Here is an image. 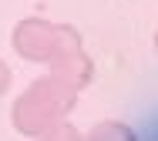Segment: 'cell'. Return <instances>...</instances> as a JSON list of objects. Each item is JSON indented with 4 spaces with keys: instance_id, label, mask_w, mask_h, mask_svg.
<instances>
[{
    "instance_id": "cell-6",
    "label": "cell",
    "mask_w": 158,
    "mask_h": 141,
    "mask_svg": "<svg viewBox=\"0 0 158 141\" xmlns=\"http://www.w3.org/2000/svg\"><path fill=\"white\" fill-rule=\"evenodd\" d=\"M155 54H158V34H155Z\"/></svg>"
},
{
    "instance_id": "cell-3",
    "label": "cell",
    "mask_w": 158,
    "mask_h": 141,
    "mask_svg": "<svg viewBox=\"0 0 158 141\" xmlns=\"http://www.w3.org/2000/svg\"><path fill=\"white\" fill-rule=\"evenodd\" d=\"M47 67H51V74H54L57 81H64V84H67V87H74V91L88 87V84H91V77H94V64H91V57H88L81 47L57 54Z\"/></svg>"
},
{
    "instance_id": "cell-2",
    "label": "cell",
    "mask_w": 158,
    "mask_h": 141,
    "mask_svg": "<svg viewBox=\"0 0 158 141\" xmlns=\"http://www.w3.org/2000/svg\"><path fill=\"white\" fill-rule=\"evenodd\" d=\"M10 44L14 50L24 57V61H34V64H51L57 54L64 50H74L81 47V34L67 24H51L44 17H27L14 27L10 34Z\"/></svg>"
},
{
    "instance_id": "cell-4",
    "label": "cell",
    "mask_w": 158,
    "mask_h": 141,
    "mask_svg": "<svg viewBox=\"0 0 158 141\" xmlns=\"http://www.w3.org/2000/svg\"><path fill=\"white\" fill-rule=\"evenodd\" d=\"M91 138H121V141H131L135 131H131V124H125V121H98L94 128H91Z\"/></svg>"
},
{
    "instance_id": "cell-1",
    "label": "cell",
    "mask_w": 158,
    "mask_h": 141,
    "mask_svg": "<svg viewBox=\"0 0 158 141\" xmlns=\"http://www.w3.org/2000/svg\"><path fill=\"white\" fill-rule=\"evenodd\" d=\"M77 91L67 87L64 81H57L54 74L37 77L31 87L14 101L10 121L20 135H34V138H64L71 135L67 128V111L74 107Z\"/></svg>"
},
{
    "instance_id": "cell-5",
    "label": "cell",
    "mask_w": 158,
    "mask_h": 141,
    "mask_svg": "<svg viewBox=\"0 0 158 141\" xmlns=\"http://www.w3.org/2000/svg\"><path fill=\"white\" fill-rule=\"evenodd\" d=\"M10 87V67H7V61H0V94Z\"/></svg>"
}]
</instances>
